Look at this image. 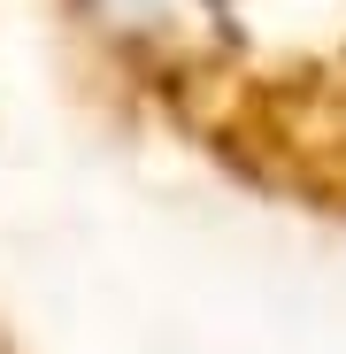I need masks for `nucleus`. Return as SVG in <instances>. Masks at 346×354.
Listing matches in <instances>:
<instances>
[{
    "instance_id": "obj_1",
    "label": "nucleus",
    "mask_w": 346,
    "mask_h": 354,
    "mask_svg": "<svg viewBox=\"0 0 346 354\" xmlns=\"http://www.w3.org/2000/svg\"><path fill=\"white\" fill-rule=\"evenodd\" d=\"M108 8H146V0H108Z\"/></svg>"
}]
</instances>
